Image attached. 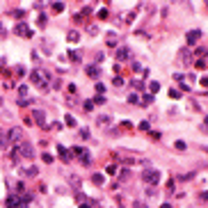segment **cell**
I'll list each match as a JSON object with an SVG mask.
<instances>
[{"label":"cell","mask_w":208,"mask_h":208,"mask_svg":"<svg viewBox=\"0 0 208 208\" xmlns=\"http://www.w3.org/2000/svg\"><path fill=\"white\" fill-rule=\"evenodd\" d=\"M201 85H206V87H208V76H203V78H201Z\"/></svg>","instance_id":"cell-28"},{"label":"cell","mask_w":208,"mask_h":208,"mask_svg":"<svg viewBox=\"0 0 208 208\" xmlns=\"http://www.w3.org/2000/svg\"><path fill=\"white\" fill-rule=\"evenodd\" d=\"M16 34H21V37H32V32L25 28V23H18V25H16Z\"/></svg>","instance_id":"cell-7"},{"label":"cell","mask_w":208,"mask_h":208,"mask_svg":"<svg viewBox=\"0 0 208 208\" xmlns=\"http://www.w3.org/2000/svg\"><path fill=\"white\" fill-rule=\"evenodd\" d=\"M92 181L96 183V185H103V181H105V178L101 176V174H94V178H92Z\"/></svg>","instance_id":"cell-13"},{"label":"cell","mask_w":208,"mask_h":208,"mask_svg":"<svg viewBox=\"0 0 208 208\" xmlns=\"http://www.w3.org/2000/svg\"><path fill=\"white\" fill-rule=\"evenodd\" d=\"M162 208H172V203H162Z\"/></svg>","instance_id":"cell-30"},{"label":"cell","mask_w":208,"mask_h":208,"mask_svg":"<svg viewBox=\"0 0 208 208\" xmlns=\"http://www.w3.org/2000/svg\"><path fill=\"white\" fill-rule=\"evenodd\" d=\"M53 9H55V11H62L64 5H62V2H55V5H53Z\"/></svg>","instance_id":"cell-24"},{"label":"cell","mask_w":208,"mask_h":208,"mask_svg":"<svg viewBox=\"0 0 208 208\" xmlns=\"http://www.w3.org/2000/svg\"><path fill=\"white\" fill-rule=\"evenodd\" d=\"M178 60H181V64H185V67H187V64H190V55H187V50L178 53Z\"/></svg>","instance_id":"cell-10"},{"label":"cell","mask_w":208,"mask_h":208,"mask_svg":"<svg viewBox=\"0 0 208 208\" xmlns=\"http://www.w3.org/2000/svg\"><path fill=\"white\" fill-rule=\"evenodd\" d=\"M135 208H146V206H144L142 201H135Z\"/></svg>","instance_id":"cell-29"},{"label":"cell","mask_w":208,"mask_h":208,"mask_svg":"<svg viewBox=\"0 0 208 208\" xmlns=\"http://www.w3.org/2000/svg\"><path fill=\"white\" fill-rule=\"evenodd\" d=\"M7 137H9V142H14V144H21L23 142V130L21 128H11L9 133H7Z\"/></svg>","instance_id":"cell-4"},{"label":"cell","mask_w":208,"mask_h":208,"mask_svg":"<svg viewBox=\"0 0 208 208\" xmlns=\"http://www.w3.org/2000/svg\"><path fill=\"white\" fill-rule=\"evenodd\" d=\"M34 117H37V124H39V126H46V117H44V112H41V110H34Z\"/></svg>","instance_id":"cell-9"},{"label":"cell","mask_w":208,"mask_h":208,"mask_svg":"<svg viewBox=\"0 0 208 208\" xmlns=\"http://www.w3.org/2000/svg\"><path fill=\"white\" fill-rule=\"evenodd\" d=\"M18 156H23V158H32L34 156V151H32V144H28V142H21V146H18Z\"/></svg>","instance_id":"cell-5"},{"label":"cell","mask_w":208,"mask_h":208,"mask_svg":"<svg viewBox=\"0 0 208 208\" xmlns=\"http://www.w3.org/2000/svg\"><path fill=\"white\" fill-rule=\"evenodd\" d=\"M39 25H41V28H46V16H44V14L39 16Z\"/></svg>","instance_id":"cell-25"},{"label":"cell","mask_w":208,"mask_h":208,"mask_svg":"<svg viewBox=\"0 0 208 208\" xmlns=\"http://www.w3.org/2000/svg\"><path fill=\"white\" fill-rule=\"evenodd\" d=\"M128 103H133V105H135V103H140V99H137L135 94H133V96H128Z\"/></svg>","instance_id":"cell-23"},{"label":"cell","mask_w":208,"mask_h":208,"mask_svg":"<svg viewBox=\"0 0 208 208\" xmlns=\"http://www.w3.org/2000/svg\"><path fill=\"white\" fill-rule=\"evenodd\" d=\"M87 73L92 76V78H96V76H99V69L96 67H87Z\"/></svg>","instance_id":"cell-14"},{"label":"cell","mask_w":208,"mask_h":208,"mask_svg":"<svg viewBox=\"0 0 208 208\" xmlns=\"http://www.w3.org/2000/svg\"><path fill=\"white\" fill-rule=\"evenodd\" d=\"M128 57V48H121V50H117V62L119 60H126Z\"/></svg>","instance_id":"cell-11"},{"label":"cell","mask_w":208,"mask_h":208,"mask_svg":"<svg viewBox=\"0 0 208 208\" xmlns=\"http://www.w3.org/2000/svg\"><path fill=\"white\" fill-rule=\"evenodd\" d=\"M80 37H78V32H69V41H78Z\"/></svg>","instance_id":"cell-20"},{"label":"cell","mask_w":208,"mask_h":208,"mask_svg":"<svg viewBox=\"0 0 208 208\" xmlns=\"http://www.w3.org/2000/svg\"><path fill=\"white\" fill-rule=\"evenodd\" d=\"M203 199H208V192H203Z\"/></svg>","instance_id":"cell-32"},{"label":"cell","mask_w":208,"mask_h":208,"mask_svg":"<svg viewBox=\"0 0 208 208\" xmlns=\"http://www.w3.org/2000/svg\"><path fill=\"white\" fill-rule=\"evenodd\" d=\"M5 146H7V140H5V133L0 130V149H5Z\"/></svg>","instance_id":"cell-16"},{"label":"cell","mask_w":208,"mask_h":208,"mask_svg":"<svg viewBox=\"0 0 208 208\" xmlns=\"http://www.w3.org/2000/svg\"><path fill=\"white\" fill-rule=\"evenodd\" d=\"M199 37H201V32H199V30H192V32H187V44H190V46H194V44L199 41Z\"/></svg>","instance_id":"cell-6"},{"label":"cell","mask_w":208,"mask_h":208,"mask_svg":"<svg viewBox=\"0 0 208 208\" xmlns=\"http://www.w3.org/2000/svg\"><path fill=\"white\" fill-rule=\"evenodd\" d=\"M149 87H151V92L156 94V92H158V89H160V83H156V80H153V83H151V85H149Z\"/></svg>","instance_id":"cell-17"},{"label":"cell","mask_w":208,"mask_h":208,"mask_svg":"<svg viewBox=\"0 0 208 208\" xmlns=\"http://www.w3.org/2000/svg\"><path fill=\"white\" fill-rule=\"evenodd\" d=\"M151 101H153V96H151V94H146V96H142V105H149Z\"/></svg>","instance_id":"cell-15"},{"label":"cell","mask_w":208,"mask_h":208,"mask_svg":"<svg viewBox=\"0 0 208 208\" xmlns=\"http://www.w3.org/2000/svg\"><path fill=\"white\" fill-rule=\"evenodd\" d=\"M142 178H144V183H149V185H156V183L160 181V172H156V169H144V172H142Z\"/></svg>","instance_id":"cell-1"},{"label":"cell","mask_w":208,"mask_h":208,"mask_svg":"<svg viewBox=\"0 0 208 208\" xmlns=\"http://www.w3.org/2000/svg\"><path fill=\"white\" fill-rule=\"evenodd\" d=\"M80 57H83V53H78V50L71 53V60H80Z\"/></svg>","instance_id":"cell-22"},{"label":"cell","mask_w":208,"mask_h":208,"mask_svg":"<svg viewBox=\"0 0 208 208\" xmlns=\"http://www.w3.org/2000/svg\"><path fill=\"white\" fill-rule=\"evenodd\" d=\"M108 44H110V46H117V34H115V32H110V34H108Z\"/></svg>","instance_id":"cell-12"},{"label":"cell","mask_w":208,"mask_h":208,"mask_svg":"<svg viewBox=\"0 0 208 208\" xmlns=\"http://www.w3.org/2000/svg\"><path fill=\"white\" fill-rule=\"evenodd\" d=\"M0 34H5V30H2V23H0Z\"/></svg>","instance_id":"cell-31"},{"label":"cell","mask_w":208,"mask_h":208,"mask_svg":"<svg viewBox=\"0 0 208 208\" xmlns=\"http://www.w3.org/2000/svg\"><path fill=\"white\" fill-rule=\"evenodd\" d=\"M30 80H32L34 85H44V80H48V73L41 71V69H34V71L30 73Z\"/></svg>","instance_id":"cell-2"},{"label":"cell","mask_w":208,"mask_h":208,"mask_svg":"<svg viewBox=\"0 0 208 208\" xmlns=\"http://www.w3.org/2000/svg\"><path fill=\"white\" fill-rule=\"evenodd\" d=\"M197 69H206V60H199V62H197Z\"/></svg>","instance_id":"cell-27"},{"label":"cell","mask_w":208,"mask_h":208,"mask_svg":"<svg viewBox=\"0 0 208 208\" xmlns=\"http://www.w3.org/2000/svg\"><path fill=\"white\" fill-rule=\"evenodd\" d=\"M57 153H60V158H62V160H71V151L64 149V146H57Z\"/></svg>","instance_id":"cell-8"},{"label":"cell","mask_w":208,"mask_h":208,"mask_svg":"<svg viewBox=\"0 0 208 208\" xmlns=\"http://www.w3.org/2000/svg\"><path fill=\"white\" fill-rule=\"evenodd\" d=\"M169 96H172V99H178L181 94H178V89H174V87H172V89H169Z\"/></svg>","instance_id":"cell-21"},{"label":"cell","mask_w":208,"mask_h":208,"mask_svg":"<svg viewBox=\"0 0 208 208\" xmlns=\"http://www.w3.org/2000/svg\"><path fill=\"white\" fill-rule=\"evenodd\" d=\"M11 16H16V18H21V16H25V11H23V9H14V11H11Z\"/></svg>","instance_id":"cell-18"},{"label":"cell","mask_w":208,"mask_h":208,"mask_svg":"<svg viewBox=\"0 0 208 208\" xmlns=\"http://www.w3.org/2000/svg\"><path fill=\"white\" fill-rule=\"evenodd\" d=\"M71 153H76V158H80V162H85V165H89V151L87 149H80V146H73Z\"/></svg>","instance_id":"cell-3"},{"label":"cell","mask_w":208,"mask_h":208,"mask_svg":"<svg viewBox=\"0 0 208 208\" xmlns=\"http://www.w3.org/2000/svg\"><path fill=\"white\" fill-rule=\"evenodd\" d=\"M0 105H2V99H0Z\"/></svg>","instance_id":"cell-33"},{"label":"cell","mask_w":208,"mask_h":208,"mask_svg":"<svg viewBox=\"0 0 208 208\" xmlns=\"http://www.w3.org/2000/svg\"><path fill=\"white\" fill-rule=\"evenodd\" d=\"M99 124H110V117H99Z\"/></svg>","instance_id":"cell-26"},{"label":"cell","mask_w":208,"mask_h":208,"mask_svg":"<svg viewBox=\"0 0 208 208\" xmlns=\"http://www.w3.org/2000/svg\"><path fill=\"white\" fill-rule=\"evenodd\" d=\"M23 174H25V176H37V167H30V169L23 172Z\"/></svg>","instance_id":"cell-19"}]
</instances>
